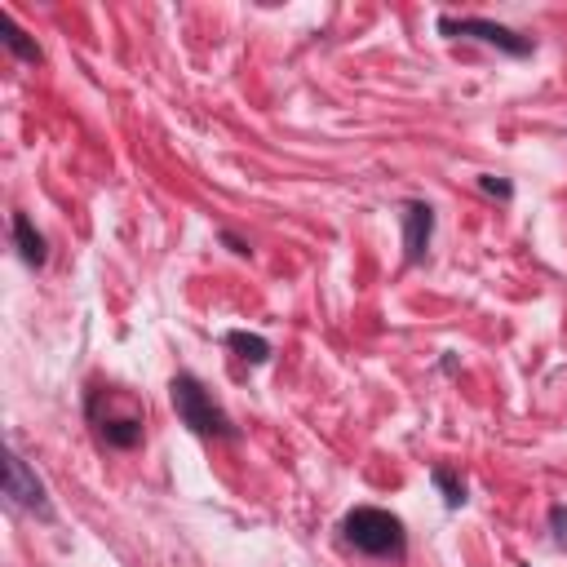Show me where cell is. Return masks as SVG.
<instances>
[{
  "instance_id": "cell-2",
  "label": "cell",
  "mask_w": 567,
  "mask_h": 567,
  "mask_svg": "<svg viewBox=\"0 0 567 567\" xmlns=\"http://www.w3.org/2000/svg\"><path fill=\"white\" fill-rule=\"evenodd\" d=\"M169 395H173V408H178V417L187 421L195 435H235L231 421H226V412L213 404L209 395H204V386H200L195 377H187V373L173 377Z\"/></svg>"
},
{
  "instance_id": "cell-9",
  "label": "cell",
  "mask_w": 567,
  "mask_h": 567,
  "mask_svg": "<svg viewBox=\"0 0 567 567\" xmlns=\"http://www.w3.org/2000/svg\"><path fill=\"white\" fill-rule=\"evenodd\" d=\"M226 342H231L235 350H240V355L249 359V364H262V359L271 355V346H266L262 337H253V333H231V337H226Z\"/></svg>"
},
{
  "instance_id": "cell-1",
  "label": "cell",
  "mask_w": 567,
  "mask_h": 567,
  "mask_svg": "<svg viewBox=\"0 0 567 567\" xmlns=\"http://www.w3.org/2000/svg\"><path fill=\"white\" fill-rule=\"evenodd\" d=\"M346 541L364 554H377V559H399L404 554V523L386 510L359 505L346 514Z\"/></svg>"
},
{
  "instance_id": "cell-8",
  "label": "cell",
  "mask_w": 567,
  "mask_h": 567,
  "mask_svg": "<svg viewBox=\"0 0 567 567\" xmlns=\"http://www.w3.org/2000/svg\"><path fill=\"white\" fill-rule=\"evenodd\" d=\"M102 435H107V443H116V448H133V443L142 439V426L138 421H107V426H102Z\"/></svg>"
},
{
  "instance_id": "cell-7",
  "label": "cell",
  "mask_w": 567,
  "mask_h": 567,
  "mask_svg": "<svg viewBox=\"0 0 567 567\" xmlns=\"http://www.w3.org/2000/svg\"><path fill=\"white\" fill-rule=\"evenodd\" d=\"M0 27H5V45L14 49V54H23L27 63H40V49L32 45V40H27V32L14 23V18H9V14H0Z\"/></svg>"
},
{
  "instance_id": "cell-3",
  "label": "cell",
  "mask_w": 567,
  "mask_h": 567,
  "mask_svg": "<svg viewBox=\"0 0 567 567\" xmlns=\"http://www.w3.org/2000/svg\"><path fill=\"white\" fill-rule=\"evenodd\" d=\"M439 32L443 36H474V40H483V45H497V49H505V54H514V58L532 54L528 36L510 32V27H501V23H488V18H439Z\"/></svg>"
},
{
  "instance_id": "cell-4",
  "label": "cell",
  "mask_w": 567,
  "mask_h": 567,
  "mask_svg": "<svg viewBox=\"0 0 567 567\" xmlns=\"http://www.w3.org/2000/svg\"><path fill=\"white\" fill-rule=\"evenodd\" d=\"M5 497L14 501V505H23V510H32L40 514V519H49V501H45V483L36 479L32 470H27V461L23 457H9L5 461Z\"/></svg>"
},
{
  "instance_id": "cell-11",
  "label": "cell",
  "mask_w": 567,
  "mask_h": 567,
  "mask_svg": "<svg viewBox=\"0 0 567 567\" xmlns=\"http://www.w3.org/2000/svg\"><path fill=\"white\" fill-rule=\"evenodd\" d=\"M550 523H554V536L567 545V505H554L550 510Z\"/></svg>"
},
{
  "instance_id": "cell-5",
  "label": "cell",
  "mask_w": 567,
  "mask_h": 567,
  "mask_svg": "<svg viewBox=\"0 0 567 567\" xmlns=\"http://www.w3.org/2000/svg\"><path fill=\"white\" fill-rule=\"evenodd\" d=\"M430 231H435V209L421 200H412L404 209V249H408V262H421L426 257V244H430Z\"/></svg>"
},
{
  "instance_id": "cell-12",
  "label": "cell",
  "mask_w": 567,
  "mask_h": 567,
  "mask_svg": "<svg viewBox=\"0 0 567 567\" xmlns=\"http://www.w3.org/2000/svg\"><path fill=\"white\" fill-rule=\"evenodd\" d=\"M483 191H492V195H501V200H505V195H510V182H497V178H483Z\"/></svg>"
},
{
  "instance_id": "cell-6",
  "label": "cell",
  "mask_w": 567,
  "mask_h": 567,
  "mask_svg": "<svg viewBox=\"0 0 567 567\" xmlns=\"http://www.w3.org/2000/svg\"><path fill=\"white\" fill-rule=\"evenodd\" d=\"M14 235H18V249H23L27 262H32V266L45 262V235L36 231L27 213H18V218H14Z\"/></svg>"
},
{
  "instance_id": "cell-10",
  "label": "cell",
  "mask_w": 567,
  "mask_h": 567,
  "mask_svg": "<svg viewBox=\"0 0 567 567\" xmlns=\"http://www.w3.org/2000/svg\"><path fill=\"white\" fill-rule=\"evenodd\" d=\"M435 483L443 488V501H448L452 510H457V505H466V483H461L452 470H435Z\"/></svg>"
}]
</instances>
